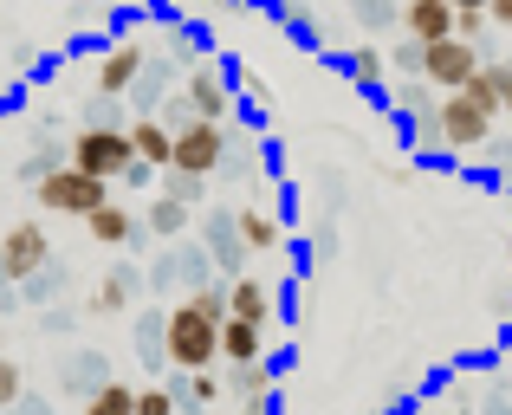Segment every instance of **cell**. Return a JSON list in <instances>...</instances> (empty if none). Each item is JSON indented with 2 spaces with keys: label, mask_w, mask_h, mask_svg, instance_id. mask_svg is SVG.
Listing matches in <instances>:
<instances>
[{
  "label": "cell",
  "mask_w": 512,
  "mask_h": 415,
  "mask_svg": "<svg viewBox=\"0 0 512 415\" xmlns=\"http://www.w3.org/2000/svg\"><path fill=\"white\" fill-rule=\"evenodd\" d=\"M480 33H487V13H461L454 20V39H467V46H480Z\"/></svg>",
  "instance_id": "obj_33"
},
{
  "label": "cell",
  "mask_w": 512,
  "mask_h": 415,
  "mask_svg": "<svg viewBox=\"0 0 512 415\" xmlns=\"http://www.w3.org/2000/svg\"><path fill=\"white\" fill-rule=\"evenodd\" d=\"M409 137H415V156H441V150H448V143H441V111L435 117H415Z\"/></svg>",
  "instance_id": "obj_30"
},
{
  "label": "cell",
  "mask_w": 512,
  "mask_h": 415,
  "mask_svg": "<svg viewBox=\"0 0 512 415\" xmlns=\"http://www.w3.org/2000/svg\"><path fill=\"white\" fill-rule=\"evenodd\" d=\"M454 20H461V13H454L448 0H402V26H409V39H422V46L454 39Z\"/></svg>",
  "instance_id": "obj_11"
},
{
  "label": "cell",
  "mask_w": 512,
  "mask_h": 415,
  "mask_svg": "<svg viewBox=\"0 0 512 415\" xmlns=\"http://www.w3.org/2000/svg\"><path fill=\"white\" fill-rule=\"evenodd\" d=\"M156 176H163V169H150V163H130V169H124V182H117V189H130V195H137V189H150Z\"/></svg>",
  "instance_id": "obj_34"
},
{
  "label": "cell",
  "mask_w": 512,
  "mask_h": 415,
  "mask_svg": "<svg viewBox=\"0 0 512 415\" xmlns=\"http://www.w3.org/2000/svg\"><path fill=\"white\" fill-rule=\"evenodd\" d=\"M208 415H214V409H208Z\"/></svg>",
  "instance_id": "obj_44"
},
{
  "label": "cell",
  "mask_w": 512,
  "mask_h": 415,
  "mask_svg": "<svg viewBox=\"0 0 512 415\" xmlns=\"http://www.w3.org/2000/svg\"><path fill=\"white\" fill-rule=\"evenodd\" d=\"M487 20H493V26H506V33H512V0H493V7H487Z\"/></svg>",
  "instance_id": "obj_37"
},
{
  "label": "cell",
  "mask_w": 512,
  "mask_h": 415,
  "mask_svg": "<svg viewBox=\"0 0 512 415\" xmlns=\"http://www.w3.org/2000/svg\"><path fill=\"white\" fill-rule=\"evenodd\" d=\"M130 143H137V163H150V169L175 163V130H163L156 117H130Z\"/></svg>",
  "instance_id": "obj_16"
},
{
  "label": "cell",
  "mask_w": 512,
  "mask_h": 415,
  "mask_svg": "<svg viewBox=\"0 0 512 415\" xmlns=\"http://www.w3.org/2000/svg\"><path fill=\"white\" fill-rule=\"evenodd\" d=\"M383 52H389V72L422 78V59H428V46H422V39H402V46H383Z\"/></svg>",
  "instance_id": "obj_27"
},
{
  "label": "cell",
  "mask_w": 512,
  "mask_h": 415,
  "mask_svg": "<svg viewBox=\"0 0 512 415\" xmlns=\"http://www.w3.org/2000/svg\"><path fill=\"white\" fill-rule=\"evenodd\" d=\"M20 415H46V403H33V396H20Z\"/></svg>",
  "instance_id": "obj_41"
},
{
  "label": "cell",
  "mask_w": 512,
  "mask_h": 415,
  "mask_svg": "<svg viewBox=\"0 0 512 415\" xmlns=\"http://www.w3.org/2000/svg\"><path fill=\"white\" fill-rule=\"evenodd\" d=\"M448 7H454V13H487L493 0H448Z\"/></svg>",
  "instance_id": "obj_39"
},
{
  "label": "cell",
  "mask_w": 512,
  "mask_h": 415,
  "mask_svg": "<svg viewBox=\"0 0 512 415\" xmlns=\"http://www.w3.org/2000/svg\"><path fill=\"white\" fill-rule=\"evenodd\" d=\"M441 143H448V156H480L493 143V111H480L467 91H448L441 98Z\"/></svg>",
  "instance_id": "obj_4"
},
{
  "label": "cell",
  "mask_w": 512,
  "mask_h": 415,
  "mask_svg": "<svg viewBox=\"0 0 512 415\" xmlns=\"http://www.w3.org/2000/svg\"><path fill=\"white\" fill-rule=\"evenodd\" d=\"M234 221H240V240H247L253 260H273V253L286 247V227H279V214H266V208H234Z\"/></svg>",
  "instance_id": "obj_13"
},
{
  "label": "cell",
  "mask_w": 512,
  "mask_h": 415,
  "mask_svg": "<svg viewBox=\"0 0 512 415\" xmlns=\"http://www.w3.org/2000/svg\"><path fill=\"white\" fill-rule=\"evenodd\" d=\"M163 331H169V318H143V325H137V351H143V357H150V364H156V370H163V364H169V357H163Z\"/></svg>",
  "instance_id": "obj_29"
},
{
  "label": "cell",
  "mask_w": 512,
  "mask_h": 415,
  "mask_svg": "<svg viewBox=\"0 0 512 415\" xmlns=\"http://www.w3.org/2000/svg\"><path fill=\"white\" fill-rule=\"evenodd\" d=\"M227 318H247V325H273V286L260 273L227 279Z\"/></svg>",
  "instance_id": "obj_12"
},
{
  "label": "cell",
  "mask_w": 512,
  "mask_h": 415,
  "mask_svg": "<svg viewBox=\"0 0 512 415\" xmlns=\"http://www.w3.org/2000/svg\"><path fill=\"white\" fill-rule=\"evenodd\" d=\"M78 415H137V390L130 383H104V390H91L85 403H78Z\"/></svg>",
  "instance_id": "obj_21"
},
{
  "label": "cell",
  "mask_w": 512,
  "mask_h": 415,
  "mask_svg": "<svg viewBox=\"0 0 512 415\" xmlns=\"http://www.w3.org/2000/svg\"><path fill=\"white\" fill-rule=\"evenodd\" d=\"M344 72H350V85H357V91H383L389 52L383 46H357V52H344Z\"/></svg>",
  "instance_id": "obj_19"
},
{
  "label": "cell",
  "mask_w": 512,
  "mask_h": 415,
  "mask_svg": "<svg viewBox=\"0 0 512 415\" xmlns=\"http://www.w3.org/2000/svg\"><path fill=\"white\" fill-rule=\"evenodd\" d=\"M480 156H487L493 169H512V143H506V137H493V143H487V150H480Z\"/></svg>",
  "instance_id": "obj_35"
},
{
  "label": "cell",
  "mask_w": 512,
  "mask_h": 415,
  "mask_svg": "<svg viewBox=\"0 0 512 415\" xmlns=\"http://www.w3.org/2000/svg\"><path fill=\"white\" fill-rule=\"evenodd\" d=\"M506 111H512V78H506Z\"/></svg>",
  "instance_id": "obj_43"
},
{
  "label": "cell",
  "mask_w": 512,
  "mask_h": 415,
  "mask_svg": "<svg viewBox=\"0 0 512 415\" xmlns=\"http://www.w3.org/2000/svg\"><path fill=\"white\" fill-rule=\"evenodd\" d=\"M137 266H111V273H104V286L91 292V318H124L130 312V299H137Z\"/></svg>",
  "instance_id": "obj_14"
},
{
  "label": "cell",
  "mask_w": 512,
  "mask_h": 415,
  "mask_svg": "<svg viewBox=\"0 0 512 415\" xmlns=\"http://www.w3.org/2000/svg\"><path fill=\"white\" fill-rule=\"evenodd\" d=\"M20 396H26V370L13 364V357H0V415L20 409Z\"/></svg>",
  "instance_id": "obj_28"
},
{
  "label": "cell",
  "mask_w": 512,
  "mask_h": 415,
  "mask_svg": "<svg viewBox=\"0 0 512 415\" xmlns=\"http://www.w3.org/2000/svg\"><path fill=\"white\" fill-rule=\"evenodd\" d=\"M480 65H487V52L480 46H467V39H441V46H428V59H422V78L448 98V91H467L480 78Z\"/></svg>",
  "instance_id": "obj_6"
},
{
  "label": "cell",
  "mask_w": 512,
  "mask_h": 415,
  "mask_svg": "<svg viewBox=\"0 0 512 415\" xmlns=\"http://www.w3.org/2000/svg\"><path fill=\"white\" fill-rule=\"evenodd\" d=\"M201 247H208V260L221 266L227 279H240V273L253 266L247 240H240V221H234V208H201Z\"/></svg>",
  "instance_id": "obj_7"
},
{
  "label": "cell",
  "mask_w": 512,
  "mask_h": 415,
  "mask_svg": "<svg viewBox=\"0 0 512 415\" xmlns=\"http://www.w3.org/2000/svg\"><path fill=\"white\" fill-rule=\"evenodd\" d=\"M396 111L409 117V124H415V117H435L441 111V91L428 85V78H402V85H396Z\"/></svg>",
  "instance_id": "obj_22"
},
{
  "label": "cell",
  "mask_w": 512,
  "mask_h": 415,
  "mask_svg": "<svg viewBox=\"0 0 512 415\" xmlns=\"http://www.w3.org/2000/svg\"><path fill=\"white\" fill-rule=\"evenodd\" d=\"M65 163L91 182H124V169L137 163V143H130V124H85L72 143H65Z\"/></svg>",
  "instance_id": "obj_1"
},
{
  "label": "cell",
  "mask_w": 512,
  "mask_h": 415,
  "mask_svg": "<svg viewBox=\"0 0 512 415\" xmlns=\"http://www.w3.org/2000/svg\"><path fill=\"white\" fill-rule=\"evenodd\" d=\"M59 292H65V266L52 260L46 273H33V279H26V286H20V299H33V305H52V299H59Z\"/></svg>",
  "instance_id": "obj_26"
},
{
  "label": "cell",
  "mask_w": 512,
  "mask_h": 415,
  "mask_svg": "<svg viewBox=\"0 0 512 415\" xmlns=\"http://www.w3.org/2000/svg\"><path fill=\"white\" fill-rule=\"evenodd\" d=\"M85 234L98 240V247H137V240H143V214L124 208V202L111 195L98 214H85Z\"/></svg>",
  "instance_id": "obj_10"
},
{
  "label": "cell",
  "mask_w": 512,
  "mask_h": 415,
  "mask_svg": "<svg viewBox=\"0 0 512 415\" xmlns=\"http://www.w3.org/2000/svg\"><path fill=\"white\" fill-rule=\"evenodd\" d=\"M227 150H234V143H227V130L221 124H188V130H175V163L169 169H182V176H201V182H214L227 169Z\"/></svg>",
  "instance_id": "obj_5"
},
{
  "label": "cell",
  "mask_w": 512,
  "mask_h": 415,
  "mask_svg": "<svg viewBox=\"0 0 512 415\" xmlns=\"http://www.w3.org/2000/svg\"><path fill=\"white\" fill-rule=\"evenodd\" d=\"M273 377H279V370L266 364V357H260V364H234V370H227V390L253 403V396H273Z\"/></svg>",
  "instance_id": "obj_24"
},
{
  "label": "cell",
  "mask_w": 512,
  "mask_h": 415,
  "mask_svg": "<svg viewBox=\"0 0 512 415\" xmlns=\"http://www.w3.org/2000/svg\"><path fill=\"white\" fill-rule=\"evenodd\" d=\"M150 59H156V52L137 46V39H117V46H104V52H98V98H130Z\"/></svg>",
  "instance_id": "obj_8"
},
{
  "label": "cell",
  "mask_w": 512,
  "mask_h": 415,
  "mask_svg": "<svg viewBox=\"0 0 512 415\" xmlns=\"http://www.w3.org/2000/svg\"><path fill=\"white\" fill-rule=\"evenodd\" d=\"M104 383H111V364H104L98 351H78V357H72V370H65V390L91 396V390H104Z\"/></svg>",
  "instance_id": "obj_23"
},
{
  "label": "cell",
  "mask_w": 512,
  "mask_h": 415,
  "mask_svg": "<svg viewBox=\"0 0 512 415\" xmlns=\"http://www.w3.org/2000/svg\"><path fill=\"white\" fill-rule=\"evenodd\" d=\"M506 65H512V59H506Z\"/></svg>",
  "instance_id": "obj_45"
},
{
  "label": "cell",
  "mask_w": 512,
  "mask_h": 415,
  "mask_svg": "<svg viewBox=\"0 0 512 415\" xmlns=\"http://www.w3.org/2000/svg\"><path fill=\"white\" fill-rule=\"evenodd\" d=\"M169 260H175V279H182V286L188 292H201V286H214V279H208V247H201V240H175V247H169Z\"/></svg>",
  "instance_id": "obj_18"
},
{
  "label": "cell",
  "mask_w": 512,
  "mask_h": 415,
  "mask_svg": "<svg viewBox=\"0 0 512 415\" xmlns=\"http://www.w3.org/2000/svg\"><path fill=\"white\" fill-rule=\"evenodd\" d=\"M0 357H7V312H0Z\"/></svg>",
  "instance_id": "obj_42"
},
{
  "label": "cell",
  "mask_w": 512,
  "mask_h": 415,
  "mask_svg": "<svg viewBox=\"0 0 512 415\" xmlns=\"http://www.w3.org/2000/svg\"><path fill=\"white\" fill-rule=\"evenodd\" d=\"M156 124H163V130H188V124H195V111H188V98H182V91L156 104Z\"/></svg>",
  "instance_id": "obj_32"
},
{
  "label": "cell",
  "mask_w": 512,
  "mask_h": 415,
  "mask_svg": "<svg viewBox=\"0 0 512 415\" xmlns=\"http://www.w3.org/2000/svg\"><path fill=\"white\" fill-rule=\"evenodd\" d=\"M52 266V234L46 221H13L7 234H0V286L20 292L33 273H46Z\"/></svg>",
  "instance_id": "obj_2"
},
{
  "label": "cell",
  "mask_w": 512,
  "mask_h": 415,
  "mask_svg": "<svg viewBox=\"0 0 512 415\" xmlns=\"http://www.w3.org/2000/svg\"><path fill=\"white\" fill-rule=\"evenodd\" d=\"M175 377H182V383H175L182 409H214V403H221V390H227L214 370H175Z\"/></svg>",
  "instance_id": "obj_20"
},
{
  "label": "cell",
  "mask_w": 512,
  "mask_h": 415,
  "mask_svg": "<svg viewBox=\"0 0 512 415\" xmlns=\"http://www.w3.org/2000/svg\"><path fill=\"white\" fill-rule=\"evenodd\" d=\"M188 221H195V208L169 202V195H150V202H143V227H150L156 240H182V234H188Z\"/></svg>",
  "instance_id": "obj_17"
},
{
  "label": "cell",
  "mask_w": 512,
  "mask_h": 415,
  "mask_svg": "<svg viewBox=\"0 0 512 415\" xmlns=\"http://www.w3.org/2000/svg\"><path fill=\"white\" fill-rule=\"evenodd\" d=\"M182 409V396L163 390V383H150V390H137V415H175Z\"/></svg>",
  "instance_id": "obj_31"
},
{
  "label": "cell",
  "mask_w": 512,
  "mask_h": 415,
  "mask_svg": "<svg viewBox=\"0 0 512 415\" xmlns=\"http://www.w3.org/2000/svg\"><path fill=\"white\" fill-rule=\"evenodd\" d=\"M156 195H169V202H182V208H201V202H208V182L182 176V169H163V189H156Z\"/></svg>",
  "instance_id": "obj_25"
},
{
  "label": "cell",
  "mask_w": 512,
  "mask_h": 415,
  "mask_svg": "<svg viewBox=\"0 0 512 415\" xmlns=\"http://www.w3.org/2000/svg\"><path fill=\"white\" fill-rule=\"evenodd\" d=\"M266 357V325H247V318H227L221 325V364H260Z\"/></svg>",
  "instance_id": "obj_15"
},
{
  "label": "cell",
  "mask_w": 512,
  "mask_h": 415,
  "mask_svg": "<svg viewBox=\"0 0 512 415\" xmlns=\"http://www.w3.org/2000/svg\"><path fill=\"white\" fill-rule=\"evenodd\" d=\"M182 98H188V111H195L201 124H221V117L234 111V91H227V78L214 72V65H195V72H188Z\"/></svg>",
  "instance_id": "obj_9"
},
{
  "label": "cell",
  "mask_w": 512,
  "mask_h": 415,
  "mask_svg": "<svg viewBox=\"0 0 512 415\" xmlns=\"http://www.w3.org/2000/svg\"><path fill=\"white\" fill-rule=\"evenodd\" d=\"M169 279H175V260H169V253H163V260H156V266H150V286H156V292H163V286H169Z\"/></svg>",
  "instance_id": "obj_36"
},
{
  "label": "cell",
  "mask_w": 512,
  "mask_h": 415,
  "mask_svg": "<svg viewBox=\"0 0 512 415\" xmlns=\"http://www.w3.org/2000/svg\"><path fill=\"white\" fill-rule=\"evenodd\" d=\"M480 415H512V403H506V396H493V403L480 409Z\"/></svg>",
  "instance_id": "obj_40"
},
{
  "label": "cell",
  "mask_w": 512,
  "mask_h": 415,
  "mask_svg": "<svg viewBox=\"0 0 512 415\" xmlns=\"http://www.w3.org/2000/svg\"><path fill=\"white\" fill-rule=\"evenodd\" d=\"M33 202L46 214H78V221H85V214H98L111 202V182H91V176H78V169L65 163V169H52V176L33 182Z\"/></svg>",
  "instance_id": "obj_3"
},
{
  "label": "cell",
  "mask_w": 512,
  "mask_h": 415,
  "mask_svg": "<svg viewBox=\"0 0 512 415\" xmlns=\"http://www.w3.org/2000/svg\"><path fill=\"white\" fill-rule=\"evenodd\" d=\"M240 415H279L273 396H253V403H240Z\"/></svg>",
  "instance_id": "obj_38"
}]
</instances>
